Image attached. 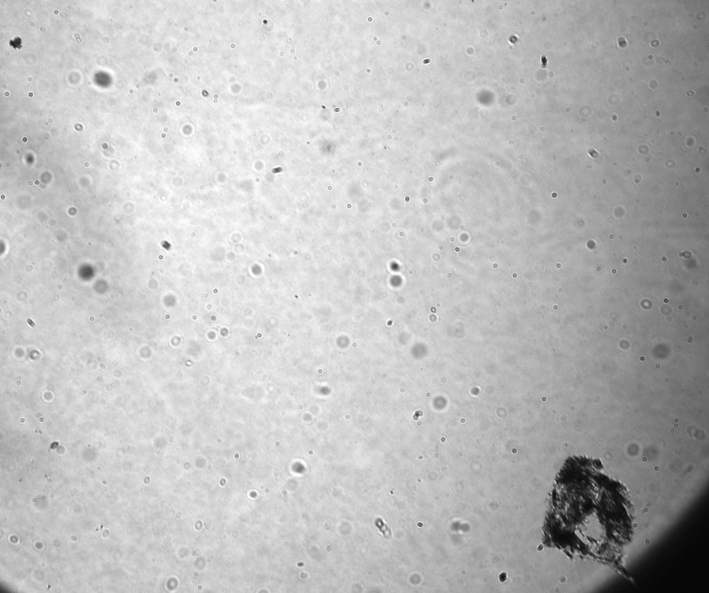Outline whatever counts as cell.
Here are the masks:
<instances>
[{
  "instance_id": "2",
  "label": "cell",
  "mask_w": 709,
  "mask_h": 593,
  "mask_svg": "<svg viewBox=\"0 0 709 593\" xmlns=\"http://www.w3.org/2000/svg\"><path fill=\"white\" fill-rule=\"evenodd\" d=\"M27 322H28V323L30 324V325L31 327H34V326H35V322H34L33 321H32V320H31V319H30V318H28V319H27Z\"/></svg>"
},
{
  "instance_id": "1",
  "label": "cell",
  "mask_w": 709,
  "mask_h": 593,
  "mask_svg": "<svg viewBox=\"0 0 709 593\" xmlns=\"http://www.w3.org/2000/svg\"><path fill=\"white\" fill-rule=\"evenodd\" d=\"M542 529L546 547L625 574V549L633 536L628 491L604 473L600 459L569 457L556 475Z\"/></svg>"
}]
</instances>
